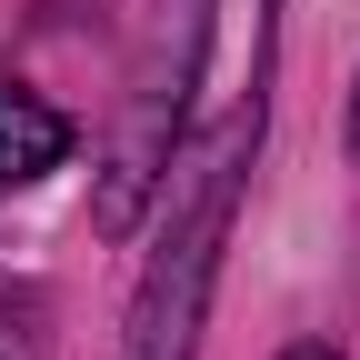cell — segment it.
<instances>
[{
	"mask_svg": "<svg viewBox=\"0 0 360 360\" xmlns=\"http://www.w3.org/2000/svg\"><path fill=\"white\" fill-rule=\"evenodd\" d=\"M260 150V110H240L220 141L191 160V191H170V231L141 270V300H130V350L120 360H191L200 340V300H210V270L220 240H231V200H240V170Z\"/></svg>",
	"mask_w": 360,
	"mask_h": 360,
	"instance_id": "obj_1",
	"label": "cell"
},
{
	"mask_svg": "<svg viewBox=\"0 0 360 360\" xmlns=\"http://www.w3.org/2000/svg\"><path fill=\"white\" fill-rule=\"evenodd\" d=\"M70 160V120L40 101V90L0 80V191H30V180H51Z\"/></svg>",
	"mask_w": 360,
	"mask_h": 360,
	"instance_id": "obj_2",
	"label": "cell"
},
{
	"mask_svg": "<svg viewBox=\"0 0 360 360\" xmlns=\"http://www.w3.org/2000/svg\"><path fill=\"white\" fill-rule=\"evenodd\" d=\"M281 360H340V350H330V340H300V350H281Z\"/></svg>",
	"mask_w": 360,
	"mask_h": 360,
	"instance_id": "obj_3",
	"label": "cell"
},
{
	"mask_svg": "<svg viewBox=\"0 0 360 360\" xmlns=\"http://www.w3.org/2000/svg\"><path fill=\"white\" fill-rule=\"evenodd\" d=\"M350 160H360V80H350Z\"/></svg>",
	"mask_w": 360,
	"mask_h": 360,
	"instance_id": "obj_4",
	"label": "cell"
}]
</instances>
